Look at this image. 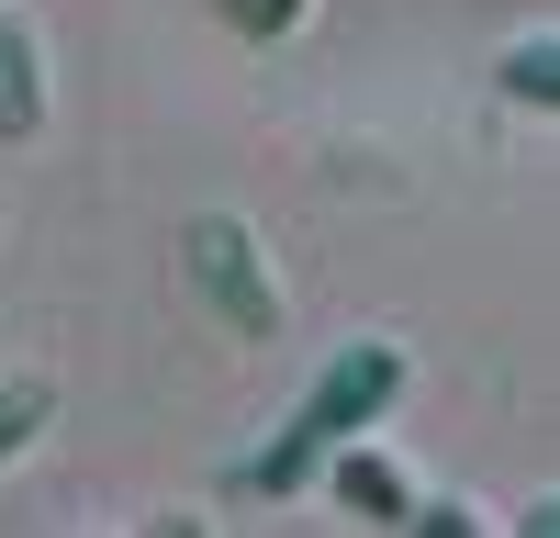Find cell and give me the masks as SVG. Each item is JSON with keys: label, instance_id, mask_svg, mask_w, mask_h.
<instances>
[{"label": "cell", "instance_id": "277c9868", "mask_svg": "<svg viewBox=\"0 0 560 538\" xmlns=\"http://www.w3.org/2000/svg\"><path fill=\"white\" fill-rule=\"evenodd\" d=\"M504 102H527V113H560V34H516L504 45V68H493Z\"/></svg>", "mask_w": 560, "mask_h": 538}, {"label": "cell", "instance_id": "7a4b0ae2", "mask_svg": "<svg viewBox=\"0 0 560 538\" xmlns=\"http://www.w3.org/2000/svg\"><path fill=\"white\" fill-rule=\"evenodd\" d=\"M179 281H191L202 314H213L224 337H247V348H269L280 326H292L280 269H269V247H258L247 213H191V224H179Z\"/></svg>", "mask_w": 560, "mask_h": 538}, {"label": "cell", "instance_id": "3957f363", "mask_svg": "<svg viewBox=\"0 0 560 538\" xmlns=\"http://www.w3.org/2000/svg\"><path fill=\"white\" fill-rule=\"evenodd\" d=\"M325 493H337V505H359L370 527H415V516H427V505H415V482H404L370 437H348L337 460H325Z\"/></svg>", "mask_w": 560, "mask_h": 538}, {"label": "cell", "instance_id": "5b68a950", "mask_svg": "<svg viewBox=\"0 0 560 538\" xmlns=\"http://www.w3.org/2000/svg\"><path fill=\"white\" fill-rule=\"evenodd\" d=\"M34 124H45V57H34V34H12V57H0V147H23Z\"/></svg>", "mask_w": 560, "mask_h": 538}, {"label": "cell", "instance_id": "6da1fadb", "mask_svg": "<svg viewBox=\"0 0 560 538\" xmlns=\"http://www.w3.org/2000/svg\"><path fill=\"white\" fill-rule=\"evenodd\" d=\"M393 404H404V348L348 337V348L303 382V404L280 416V437L247 460V493H258V505H292V493H314V482H325V460H337L348 437H370Z\"/></svg>", "mask_w": 560, "mask_h": 538}, {"label": "cell", "instance_id": "9c48e42d", "mask_svg": "<svg viewBox=\"0 0 560 538\" xmlns=\"http://www.w3.org/2000/svg\"><path fill=\"white\" fill-rule=\"evenodd\" d=\"M0 57H12V23H0Z\"/></svg>", "mask_w": 560, "mask_h": 538}, {"label": "cell", "instance_id": "8992f818", "mask_svg": "<svg viewBox=\"0 0 560 538\" xmlns=\"http://www.w3.org/2000/svg\"><path fill=\"white\" fill-rule=\"evenodd\" d=\"M45 426H57V382H0V471H12Z\"/></svg>", "mask_w": 560, "mask_h": 538}, {"label": "cell", "instance_id": "ba28073f", "mask_svg": "<svg viewBox=\"0 0 560 538\" xmlns=\"http://www.w3.org/2000/svg\"><path fill=\"white\" fill-rule=\"evenodd\" d=\"M516 527H527V538H560V493H538V505H527Z\"/></svg>", "mask_w": 560, "mask_h": 538}, {"label": "cell", "instance_id": "52a82bcc", "mask_svg": "<svg viewBox=\"0 0 560 538\" xmlns=\"http://www.w3.org/2000/svg\"><path fill=\"white\" fill-rule=\"evenodd\" d=\"M213 12H224V23H236L247 45H280V34H292V23L314 12V0H213Z\"/></svg>", "mask_w": 560, "mask_h": 538}]
</instances>
